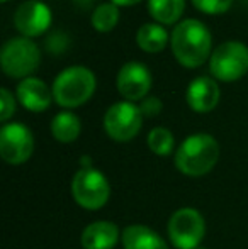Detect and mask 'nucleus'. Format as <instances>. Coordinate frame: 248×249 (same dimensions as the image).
<instances>
[{"mask_svg": "<svg viewBox=\"0 0 248 249\" xmlns=\"http://www.w3.org/2000/svg\"><path fill=\"white\" fill-rule=\"evenodd\" d=\"M170 46L175 59L186 68H199L209 58L212 37L206 24L197 19H186L172 31Z\"/></svg>", "mask_w": 248, "mask_h": 249, "instance_id": "1", "label": "nucleus"}, {"mask_svg": "<svg viewBox=\"0 0 248 249\" xmlns=\"http://www.w3.org/2000/svg\"><path fill=\"white\" fill-rule=\"evenodd\" d=\"M219 144L211 134H192L184 139L175 153V166L187 177H202L216 166Z\"/></svg>", "mask_w": 248, "mask_h": 249, "instance_id": "2", "label": "nucleus"}, {"mask_svg": "<svg viewBox=\"0 0 248 249\" xmlns=\"http://www.w3.org/2000/svg\"><path fill=\"white\" fill-rule=\"evenodd\" d=\"M95 75L85 66H70L55 78L53 99L65 108L83 105L95 92Z\"/></svg>", "mask_w": 248, "mask_h": 249, "instance_id": "3", "label": "nucleus"}, {"mask_svg": "<svg viewBox=\"0 0 248 249\" xmlns=\"http://www.w3.org/2000/svg\"><path fill=\"white\" fill-rule=\"evenodd\" d=\"M41 63V51L29 37H12L2 46L0 65L5 75L12 78H29Z\"/></svg>", "mask_w": 248, "mask_h": 249, "instance_id": "4", "label": "nucleus"}, {"mask_svg": "<svg viewBox=\"0 0 248 249\" xmlns=\"http://www.w3.org/2000/svg\"><path fill=\"white\" fill-rule=\"evenodd\" d=\"M72 194L80 207L87 210H99L109 200L111 187L99 170L92 166H83L73 177Z\"/></svg>", "mask_w": 248, "mask_h": 249, "instance_id": "5", "label": "nucleus"}, {"mask_svg": "<svg viewBox=\"0 0 248 249\" xmlns=\"http://www.w3.org/2000/svg\"><path fill=\"white\" fill-rule=\"evenodd\" d=\"M209 70L219 82H236L248 71V48L238 41L219 44L211 54Z\"/></svg>", "mask_w": 248, "mask_h": 249, "instance_id": "6", "label": "nucleus"}, {"mask_svg": "<svg viewBox=\"0 0 248 249\" xmlns=\"http://www.w3.org/2000/svg\"><path fill=\"white\" fill-rule=\"evenodd\" d=\"M169 236L177 249H197L206 236L204 217L192 207L179 209L169 220Z\"/></svg>", "mask_w": 248, "mask_h": 249, "instance_id": "7", "label": "nucleus"}, {"mask_svg": "<svg viewBox=\"0 0 248 249\" xmlns=\"http://www.w3.org/2000/svg\"><path fill=\"white\" fill-rule=\"evenodd\" d=\"M143 125V114L139 105L133 102H116L104 115V131L117 142H128L138 136Z\"/></svg>", "mask_w": 248, "mask_h": 249, "instance_id": "8", "label": "nucleus"}, {"mask_svg": "<svg viewBox=\"0 0 248 249\" xmlns=\"http://www.w3.org/2000/svg\"><path fill=\"white\" fill-rule=\"evenodd\" d=\"M34 151V138L27 125L10 122L0 129V156L9 164H22Z\"/></svg>", "mask_w": 248, "mask_h": 249, "instance_id": "9", "label": "nucleus"}, {"mask_svg": "<svg viewBox=\"0 0 248 249\" xmlns=\"http://www.w3.org/2000/svg\"><path fill=\"white\" fill-rule=\"evenodd\" d=\"M50 7L41 0H27L17 7L14 14V26L24 37H36L46 33L51 26Z\"/></svg>", "mask_w": 248, "mask_h": 249, "instance_id": "10", "label": "nucleus"}, {"mask_svg": "<svg viewBox=\"0 0 248 249\" xmlns=\"http://www.w3.org/2000/svg\"><path fill=\"white\" fill-rule=\"evenodd\" d=\"M117 92L128 102L146 99L152 89V73L141 61H128L117 73Z\"/></svg>", "mask_w": 248, "mask_h": 249, "instance_id": "11", "label": "nucleus"}, {"mask_svg": "<svg viewBox=\"0 0 248 249\" xmlns=\"http://www.w3.org/2000/svg\"><path fill=\"white\" fill-rule=\"evenodd\" d=\"M219 97H221V90L218 87V82L209 78V76H197V78H194L189 83L186 93L189 107L192 110L199 112V114L211 112L218 105Z\"/></svg>", "mask_w": 248, "mask_h": 249, "instance_id": "12", "label": "nucleus"}, {"mask_svg": "<svg viewBox=\"0 0 248 249\" xmlns=\"http://www.w3.org/2000/svg\"><path fill=\"white\" fill-rule=\"evenodd\" d=\"M17 99L20 105L31 112H43L51 105L53 100V90L39 78H24L22 82L17 85Z\"/></svg>", "mask_w": 248, "mask_h": 249, "instance_id": "13", "label": "nucleus"}, {"mask_svg": "<svg viewBox=\"0 0 248 249\" xmlns=\"http://www.w3.org/2000/svg\"><path fill=\"white\" fill-rule=\"evenodd\" d=\"M119 227L109 220H97L83 229L80 243L83 249H114L119 243Z\"/></svg>", "mask_w": 248, "mask_h": 249, "instance_id": "14", "label": "nucleus"}, {"mask_svg": "<svg viewBox=\"0 0 248 249\" xmlns=\"http://www.w3.org/2000/svg\"><path fill=\"white\" fill-rule=\"evenodd\" d=\"M124 249H169L167 243L146 226H128L123 231Z\"/></svg>", "mask_w": 248, "mask_h": 249, "instance_id": "15", "label": "nucleus"}, {"mask_svg": "<svg viewBox=\"0 0 248 249\" xmlns=\"http://www.w3.org/2000/svg\"><path fill=\"white\" fill-rule=\"evenodd\" d=\"M136 43L146 53H160L165 50L169 43V33L156 22L143 24L136 33Z\"/></svg>", "mask_w": 248, "mask_h": 249, "instance_id": "16", "label": "nucleus"}, {"mask_svg": "<svg viewBox=\"0 0 248 249\" xmlns=\"http://www.w3.org/2000/svg\"><path fill=\"white\" fill-rule=\"evenodd\" d=\"M80 131H82V122L73 112H60L51 121V134L57 141L65 144L75 141L80 136Z\"/></svg>", "mask_w": 248, "mask_h": 249, "instance_id": "17", "label": "nucleus"}, {"mask_svg": "<svg viewBox=\"0 0 248 249\" xmlns=\"http://www.w3.org/2000/svg\"><path fill=\"white\" fill-rule=\"evenodd\" d=\"M184 9L186 0H148V12L158 24H175Z\"/></svg>", "mask_w": 248, "mask_h": 249, "instance_id": "18", "label": "nucleus"}, {"mask_svg": "<svg viewBox=\"0 0 248 249\" xmlns=\"http://www.w3.org/2000/svg\"><path fill=\"white\" fill-rule=\"evenodd\" d=\"M90 22H92L94 29L99 31V33H109L119 22V9L113 2L100 3L94 9Z\"/></svg>", "mask_w": 248, "mask_h": 249, "instance_id": "19", "label": "nucleus"}, {"mask_svg": "<svg viewBox=\"0 0 248 249\" xmlns=\"http://www.w3.org/2000/svg\"><path fill=\"white\" fill-rule=\"evenodd\" d=\"M146 142L156 156H169L175 146L173 134L167 127H153L146 138Z\"/></svg>", "mask_w": 248, "mask_h": 249, "instance_id": "20", "label": "nucleus"}, {"mask_svg": "<svg viewBox=\"0 0 248 249\" xmlns=\"http://www.w3.org/2000/svg\"><path fill=\"white\" fill-rule=\"evenodd\" d=\"M192 3L199 12L208 14V16H218V14L228 12L233 0H192Z\"/></svg>", "mask_w": 248, "mask_h": 249, "instance_id": "21", "label": "nucleus"}, {"mask_svg": "<svg viewBox=\"0 0 248 249\" xmlns=\"http://www.w3.org/2000/svg\"><path fill=\"white\" fill-rule=\"evenodd\" d=\"M0 102H2V105H0V121L5 122L16 112V100H14V95L9 90L2 89L0 90Z\"/></svg>", "mask_w": 248, "mask_h": 249, "instance_id": "22", "label": "nucleus"}, {"mask_svg": "<svg viewBox=\"0 0 248 249\" xmlns=\"http://www.w3.org/2000/svg\"><path fill=\"white\" fill-rule=\"evenodd\" d=\"M162 100L158 99V97H146V99H143L141 105H139V110H141L143 117H156V115L162 112Z\"/></svg>", "mask_w": 248, "mask_h": 249, "instance_id": "23", "label": "nucleus"}, {"mask_svg": "<svg viewBox=\"0 0 248 249\" xmlns=\"http://www.w3.org/2000/svg\"><path fill=\"white\" fill-rule=\"evenodd\" d=\"M111 2H113V3H116L117 7H119V5L126 7V5H134V3L141 2V0H111Z\"/></svg>", "mask_w": 248, "mask_h": 249, "instance_id": "24", "label": "nucleus"}, {"mask_svg": "<svg viewBox=\"0 0 248 249\" xmlns=\"http://www.w3.org/2000/svg\"><path fill=\"white\" fill-rule=\"evenodd\" d=\"M75 2H80L82 5H89V3L92 2V0H75Z\"/></svg>", "mask_w": 248, "mask_h": 249, "instance_id": "25", "label": "nucleus"}, {"mask_svg": "<svg viewBox=\"0 0 248 249\" xmlns=\"http://www.w3.org/2000/svg\"><path fill=\"white\" fill-rule=\"evenodd\" d=\"M0 2H2V3H5V2H9V0H0Z\"/></svg>", "mask_w": 248, "mask_h": 249, "instance_id": "26", "label": "nucleus"}, {"mask_svg": "<svg viewBox=\"0 0 248 249\" xmlns=\"http://www.w3.org/2000/svg\"><path fill=\"white\" fill-rule=\"evenodd\" d=\"M197 249H208V248H202V246H199Z\"/></svg>", "mask_w": 248, "mask_h": 249, "instance_id": "27", "label": "nucleus"}]
</instances>
